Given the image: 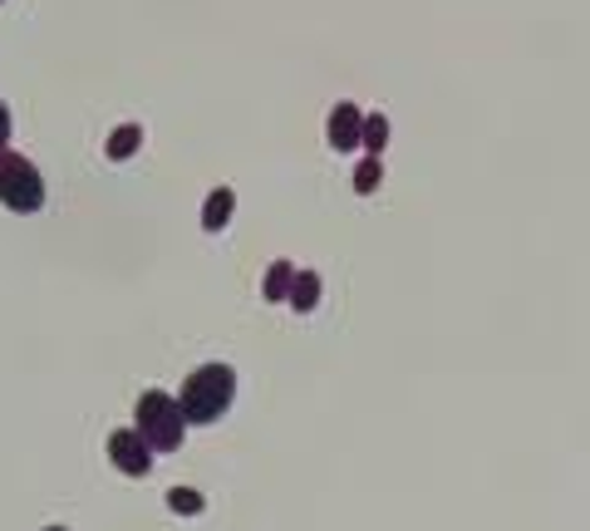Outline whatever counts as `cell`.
I'll use <instances>...</instances> for the list:
<instances>
[{"instance_id":"cell-13","label":"cell","mask_w":590,"mask_h":531,"mask_svg":"<svg viewBox=\"0 0 590 531\" xmlns=\"http://www.w3.org/2000/svg\"><path fill=\"white\" fill-rule=\"evenodd\" d=\"M6 143H10V109L0 104V149H6Z\"/></svg>"},{"instance_id":"cell-6","label":"cell","mask_w":590,"mask_h":531,"mask_svg":"<svg viewBox=\"0 0 590 531\" xmlns=\"http://www.w3.org/2000/svg\"><path fill=\"white\" fill-rule=\"evenodd\" d=\"M236 212V192L232 187H212L207 192V207H202V232H226Z\"/></svg>"},{"instance_id":"cell-4","label":"cell","mask_w":590,"mask_h":531,"mask_svg":"<svg viewBox=\"0 0 590 531\" xmlns=\"http://www.w3.org/2000/svg\"><path fill=\"white\" fill-rule=\"evenodd\" d=\"M109 462L119 472H129V478H148L153 472V448H148V438L139 428H113L109 433Z\"/></svg>"},{"instance_id":"cell-8","label":"cell","mask_w":590,"mask_h":531,"mask_svg":"<svg viewBox=\"0 0 590 531\" xmlns=\"http://www.w3.org/2000/svg\"><path fill=\"white\" fill-rule=\"evenodd\" d=\"M143 149V129L139 123H119V129L109 133V143H104V153L113 157V163H123V157H133Z\"/></svg>"},{"instance_id":"cell-11","label":"cell","mask_w":590,"mask_h":531,"mask_svg":"<svg viewBox=\"0 0 590 531\" xmlns=\"http://www.w3.org/2000/svg\"><path fill=\"white\" fill-rule=\"evenodd\" d=\"M379 183H384V163H379V157H359V163H355V192H359V197H369V192H379Z\"/></svg>"},{"instance_id":"cell-12","label":"cell","mask_w":590,"mask_h":531,"mask_svg":"<svg viewBox=\"0 0 590 531\" xmlns=\"http://www.w3.org/2000/svg\"><path fill=\"white\" fill-rule=\"evenodd\" d=\"M202 507H207V502H202V492H192V488L167 492V512H173V517H202Z\"/></svg>"},{"instance_id":"cell-3","label":"cell","mask_w":590,"mask_h":531,"mask_svg":"<svg viewBox=\"0 0 590 531\" xmlns=\"http://www.w3.org/2000/svg\"><path fill=\"white\" fill-rule=\"evenodd\" d=\"M0 207L20 212V217H30V212L44 207V177L26 153L0 149Z\"/></svg>"},{"instance_id":"cell-14","label":"cell","mask_w":590,"mask_h":531,"mask_svg":"<svg viewBox=\"0 0 590 531\" xmlns=\"http://www.w3.org/2000/svg\"><path fill=\"white\" fill-rule=\"evenodd\" d=\"M50 531H64V527H50Z\"/></svg>"},{"instance_id":"cell-1","label":"cell","mask_w":590,"mask_h":531,"mask_svg":"<svg viewBox=\"0 0 590 531\" xmlns=\"http://www.w3.org/2000/svg\"><path fill=\"white\" fill-rule=\"evenodd\" d=\"M232 399H236L232 365H197L183 379V394H177V404H183V418H187V423H197V428H207V423H217V418H226Z\"/></svg>"},{"instance_id":"cell-2","label":"cell","mask_w":590,"mask_h":531,"mask_svg":"<svg viewBox=\"0 0 590 531\" xmlns=\"http://www.w3.org/2000/svg\"><path fill=\"white\" fill-rule=\"evenodd\" d=\"M139 433L148 438V448L153 453H177L187 438V418H183V404L173 399V394L163 389H143L139 394Z\"/></svg>"},{"instance_id":"cell-7","label":"cell","mask_w":590,"mask_h":531,"mask_svg":"<svg viewBox=\"0 0 590 531\" xmlns=\"http://www.w3.org/2000/svg\"><path fill=\"white\" fill-rule=\"evenodd\" d=\"M286 305L295 315H311L315 305H321V276L315 270H295V280H291V296H286Z\"/></svg>"},{"instance_id":"cell-9","label":"cell","mask_w":590,"mask_h":531,"mask_svg":"<svg viewBox=\"0 0 590 531\" xmlns=\"http://www.w3.org/2000/svg\"><path fill=\"white\" fill-rule=\"evenodd\" d=\"M291 280H295V266H291V262H276V266L266 270V280H261V296H266L271 305L286 300V296H291Z\"/></svg>"},{"instance_id":"cell-5","label":"cell","mask_w":590,"mask_h":531,"mask_svg":"<svg viewBox=\"0 0 590 531\" xmlns=\"http://www.w3.org/2000/svg\"><path fill=\"white\" fill-rule=\"evenodd\" d=\"M359 133H365V109H355L345 99V104L330 109V123H325V139H330L335 153H355L359 149Z\"/></svg>"},{"instance_id":"cell-10","label":"cell","mask_w":590,"mask_h":531,"mask_svg":"<svg viewBox=\"0 0 590 531\" xmlns=\"http://www.w3.org/2000/svg\"><path fill=\"white\" fill-rule=\"evenodd\" d=\"M359 149H369L374 157L389 149V119H384V114H365V133H359Z\"/></svg>"}]
</instances>
